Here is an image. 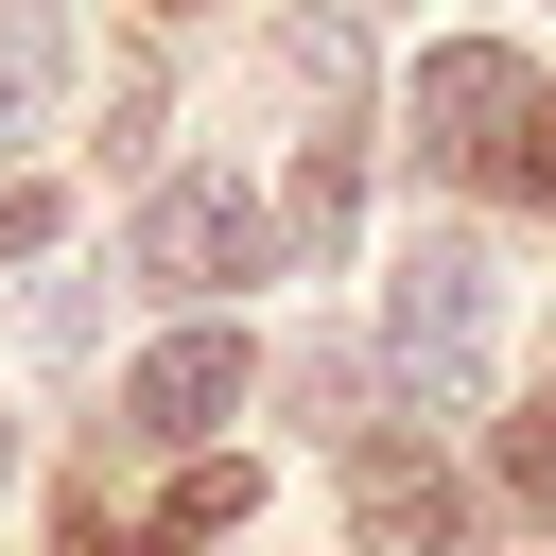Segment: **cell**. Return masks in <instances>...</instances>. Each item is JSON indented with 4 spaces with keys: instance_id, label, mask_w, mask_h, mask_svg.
<instances>
[{
    "instance_id": "6da1fadb",
    "label": "cell",
    "mask_w": 556,
    "mask_h": 556,
    "mask_svg": "<svg viewBox=\"0 0 556 556\" xmlns=\"http://www.w3.org/2000/svg\"><path fill=\"white\" fill-rule=\"evenodd\" d=\"M486 348H504V278H486L469 226H434V243L382 278V365H400L417 417H469V400H486Z\"/></svg>"
},
{
    "instance_id": "7a4b0ae2",
    "label": "cell",
    "mask_w": 556,
    "mask_h": 556,
    "mask_svg": "<svg viewBox=\"0 0 556 556\" xmlns=\"http://www.w3.org/2000/svg\"><path fill=\"white\" fill-rule=\"evenodd\" d=\"M122 261H139L156 295H243V278H261V191H243V174H156L139 226H122Z\"/></svg>"
},
{
    "instance_id": "3957f363",
    "label": "cell",
    "mask_w": 556,
    "mask_h": 556,
    "mask_svg": "<svg viewBox=\"0 0 556 556\" xmlns=\"http://www.w3.org/2000/svg\"><path fill=\"white\" fill-rule=\"evenodd\" d=\"M521 104H539V70H521L504 35H434V52H417V156H452V174H486V156L521 139Z\"/></svg>"
},
{
    "instance_id": "277c9868",
    "label": "cell",
    "mask_w": 556,
    "mask_h": 556,
    "mask_svg": "<svg viewBox=\"0 0 556 556\" xmlns=\"http://www.w3.org/2000/svg\"><path fill=\"white\" fill-rule=\"evenodd\" d=\"M243 382H261V348H243L226 313H191V330H156V348H139V382H122V417H139L156 452H208Z\"/></svg>"
},
{
    "instance_id": "5b68a950",
    "label": "cell",
    "mask_w": 556,
    "mask_h": 556,
    "mask_svg": "<svg viewBox=\"0 0 556 556\" xmlns=\"http://www.w3.org/2000/svg\"><path fill=\"white\" fill-rule=\"evenodd\" d=\"M348 539H365V556H469V486H452L434 452L365 434V452H348Z\"/></svg>"
},
{
    "instance_id": "8992f818",
    "label": "cell",
    "mask_w": 556,
    "mask_h": 556,
    "mask_svg": "<svg viewBox=\"0 0 556 556\" xmlns=\"http://www.w3.org/2000/svg\"><path fill=\"white\" fill-rule=\"evenodd\" d=\"M348 226H365V156H348V139H313V156H295V191H278V261H348Z\"/></svg>"
},
{
    "instance_id": "52a82bcc",
    "label": "cell",
    "mask_w": 556,
    "mask_h": 556,
    "mask_svg": "<svg viewBox=\"0 0 556 556\" xmlns=\"http://www.w3.org/2000/svg\"><path fill=\"white\" fill-rule=\"evenodd\" d=\"M70 87V0H0V139H35Z\"/></svg>"
},
{
    "instance_id": "ba28073f",
    "label": "cell",
    "mask_w": 556,
    "mask_h": 556,
    "mask_svg": "<svg viewBox=\"0 0 556 556\" xmlns=\"http://www.w3.org/2000/svg\"><path fill=\"white\" fill-rule=\"evenodd\" d=\"M243 504H261V469H243V452H191V469H174V521H156V539H226Z\"/></svg>"
},
{
    "instance_id": "9c48e42d",
    "label": "cell",
    "mask_w": 556,
    "mask_h": 556,
    "mask_svg": "<svg viewBox=\"0 0 556 556\" xmlns=\"http://www.w3.org/2000/svg\"><path fill=\"white\" fill-rule=\"evenodd\" d=\"M295 87L348 104V87H365V35H348V17H295Z\"/></svg>"
},
{
    "instance_id": "30bf717a",
    "label": "cell",
    "mask_w": 556,
    "mask_h": 556,
    "mask_svg": "<svg viewBox=\"0 0 556 556\" xmlns=\"http://www.w3.org/2000/svg\"><path fill=\"white\" fill-rule=\"evenodd\" d=\"M295 400H313V434H348V452H365V365H348V348H313V365H295Z\"/></svg>"
},
{
    "instance_id": "8fae6325",
    "label": "cell",
    "mask_w": 556,
    "mask_h": 556,
    "mask_svg": "<svg viewBox=\"0 0 556 556\" xmlns=\"http://www.w3.org/2000/svg\"><path fill=\"white\" fill-rule=\"evenodd\" d=\"M504 486H521V504H556V400H521V417H504Z\"/></svg>"
},
{
    "instance_id": "7c38bea8",
    "label": "cell",
    "mask_w": 556,
    "mask_h": 556,
    "mask_svg": "<svg viewBox=\"0 0 556 556\" xmlns=\"http://www.w3.org/2000/svg\"><path fill=\"white\" fill-rule=\"evenodd\" d=\"M486 174H504V191H521V208H556V104H521V139H504V156H486Z\"/></svg>"
},
{
    "instance_id": "4fadbf2b",
    "label": "cell",
    "mask_w": 556,
    "mask_h": 556,
    "mask_svg": "<svg viewBox=\"0 0 556 556\" xmlns=\"http://www.w3.org/2000/svg\"><path fill=\"white\" fill-rule=\"evenodd\" d=\"M52 243V191H0V261H35Z\"/></svg>"
}]
</instances>
